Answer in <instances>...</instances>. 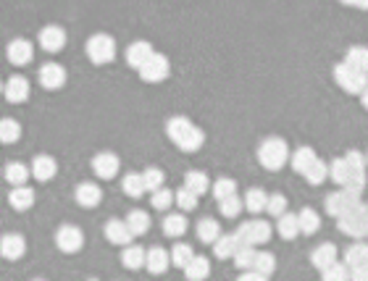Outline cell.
Instances as JSON below:
<instances>
[{"mask_svg":"<svg viewBox=\"0 0 368 281\" xmlns=\"http://www.w3.org/2000/svg\"><path fill=\"white\" fill-rule=\"evenodd\" d=\"M8 203L13 210H29V208L35 205V189H29L27 184H18L8 195Z\"/></svg>","mask_w":368,"mask_h":281,"instance_id":"20","label":"cell"},{"mask_svg":"<svg viewBox=\"0 0 368 281\" xmlns=\"http://www.w3.org/2000/svg\"><path fill=\"white\" fill-rule=\"evenodd\" d=\"M258 160H260V166L266 171H279L287 160H289V148H287V142L279 140V137L266 140L260 148H258Z\"/></svg>","mask_w":368,"mask_h":281,"instance_id":"2","label":"cell"},{"mask_svg":"<svg viewBox=\"0 0 368 281\" xmlns=\"http://www.w3.org/2000/svg\"><path fill=\"white\" fill-rule=\"evenodd\" d=\"M213 253H216V258H221V261H231L234 258V253H237V237H221L213 242Z\"/></svg>","mask_w":368,"mask_h":281,"instance_id":"29","label":"cell"},{"mask_svg":"<svg viewBox=\"0 0 368 281\" xmlns=\"http://www.w3.org/2000/svg\"><path fill=\"white\" fill-rule=\"evenodd\" d=\"M253 271H258L260 276H268V273H274L276 268V258L271 253H255L253 258V265H250Z\"/></svg>","mask_w":368,"mask_h":281,"instance_id":"40","label":"cell"},{"mask_svg":"<svg viewBox=\"0 0 368 281\" xmlns=\"http://www.w3.org/2000/svg\"><path fill=\"white\" fill-rule=\"evenodd\" d=\"M37 82L45 90H61L66 85V68L61 64H45L37 71Z\"/></svg>","mask_w":368,"mask_h":281,"instance_id":"11","label":"cell"},{"mask_svg":"<svg viewBox=\"0 0 368 281\" xmlns=\"http://www.w3.org/2000/svg\"><path fill=\"white\" fill-rule=\"evenodd\" d=\"M276 232H279V237L282 239H294V237L300 234V224H297V216H292V213H282L279 216V224H276Z\"/></svg>","mask_w":368,"mask_h":281,"instance_id":"28","label":"cell"},{"mask_svg":"<svg viewBox=\"0 0 368 281\" xmlns=\"http://www.w3.org/2000/svg\"><path fill=\"white\" fill-rule=\"evenodd\" d=\"M174 203L182 208V210H195V208H197V195L190 192L187 187H182L179 192H174Z\"/></svg>","mask_w":368,"mask_h":281,"instance_id":"47","label":"cell"},{"mask_svg":"<svg viewBox=\"0 0 368 281\" xmlns=\"http://www.w3.org/2000/svg\"><path fill=\"white\" fill-rule=\"evenodd\" d=\"M221 234V226L219 221H213V218H202L200 224H197V239H200L202 244H211L216 242Z\"/></svg>","mask_w":368,"mask_h":281,"instance_id":"31","label":"cell"},{"mask_svg":"<svg viewBox=\"0 0 368 281\" xmlns=\"http://www.w3.org/2000/svg\"><path fill=\"white\" fill-rule=\"evenodd\" d=\"M303 177H305V181H308V184H321L323 179L329 177V169H326V163H323L321 158H316L311 166L303 171Z\"/></svg>","mask_w":368,"mask_h":281,"instance_id":"38","label":"cell"},{"mask_svg":"<svg viewBox=\"0 0 368 281\" xmlns=\"http://www.w3.org/2000/svg\"><path fill=\"white\" fill-rule=\"evenodd\" d=\"M121 263H124L127 268H132V271H137V268L145 265V250L137 247V244H132V247H127V250L121 253Z\"/></svg>","mask_w":368,"mask_h":281,"instance_id":"35","label":"cell"},{"mask_svg":"<svg viewBox=\"0 0 368 281\" xmlns=\"http://www.w3.org/2000/svg\"><path fill=\"white\" fill-rule=\"evenodd\" d=\"M334 79H337V85L350 95L363 92V87L368 85V74H363V71H358V68H352V66L345 64V61L334 68Z\"/></svg>","mask_w":368,"mask_h":281,"instance_id":"7","label":"cell"},{"mask_svg":"<svg viewBox=\"0 0 368 281\" xmlns=\"http://www.w3.org/2000/svg\"><path fill=\"white\" fill-rule=\"evenodd\" d=\"M29 171H32V177H35L37 181H50V179L55 177V171H58V163H55L50 155H37V158L32 160Z\"/></svg>","mask_w":368,"mask_h":281,"instance_id":"18","label":"cell"},{"mask_svg":"<svg viewBox=\"0 0 368 281\" xmlns=\"http://www.w3.org/2000/svg\"><path fill=\"white\" fill-rule=\"evenodd\" d=\"M145 268L150 273H156V276L168 271V253H166L163 247H153L150 253H145Z\"/></svg>","mask_w":368,"mask_h":281,"instance_id":"21","label":"cell"},{"mask_svg":"<svg viewBox=\"0 0 368 281\" xmlns=\"http://www.w3.org/2000/svg\"><path fill=\"white\" fill-rule=\"evenodd\" d=\"M345 64H350L352 68H358V71H363V74H368V47H363V45L350 47Z\"/></svg>","mask_w":368,"mask_h":281,"instance_id":"33","label":"cell"},{"mask_svg":"<svg viewBox=\"0 0 368 281\" xmlns=\"http://www.w3.org/2000/svg\"><path fill=\"white\" fill-rule=\"evenodd\" d=\"M139 71V79L142 82H147V85H158V82H163L166 76L171 74V64H168V58L161 56V53H150V58H147L145 64L137 68Z\"/></svg>","mask_w":368,"mask_h":281,"instance_id":"6","label":"cell"},{"mask_svg":"<svg viewBox=\"0 0 368 281\" xmlns=\"http://www.w3.org/2000/svg\"><path fill=\"white\" fill-rule=\"evenodd\" d=\"M142 181H145V192H153V189L163 187V171L161 169H145L142 171Z\"/></svg>","mask_w":368,"mask_h":281,"instance_id":"45","label":"cell"},{"mask_svg":"<svg viewBox=\"0 0 368 281\" xmlns=\"http://www.w3.org/2000/svg\"><path fill=\"white\" fill-rule=\"evenodd\" d=\"M211 273V263H208V258H190V263L184 265V276L190 281H202L205 276Z\"/></svg>","mask_w":368,"mask_h":281,"instance_id":"23","label":"cell"},{"mask_svg":"<svg viewBox=\"0 0 368 281\" xmlns=\"http://www.w3.org/2000/svg\"><path fill=\"white\" fill-rule=\"evenodd\" d=\"M192 247L190 244H184V242H176L174 244V250H171V263H174L176 268H184L187 263H190V258H192Z\"/></svg>","mask_w":368,"mask_h":281,"instance_id":"42","label":"cell"},{"mask_svg":"<svg viewBox=\"0 0 368 281\" xmlns=\"http://www.w3.org/2000/svg\"><path fill=\"white\" fill-rule=\"evenodd\" d=\"M121 189L127 192V197L139 200V197L145 195V181H142V174H137V171H129L127 177H124V181H121Z\"/></svg>","mask_w":368,"mask_h":281,"instance_id":"25","label":"cell"},{"mask_svg":"<svg viewBox=\"0 0 368 281\" xmlns=\"http://www.w3.org/2000/svg\"><path fill=\"white\" fill-rule=\"evenodd\" d=\"M360 97H363V105H366V108H368V85L363 87V92H360Z\"/></svg>","mask_w":368,"mask_h":281,"instance_id":"53","label":"cell"},{"mask_svg":"<svg viewBox=\"0 0 368 281\" xmlns=\"http://www.w3.org/2000/svg\"><path fill=\"white\" fill-rule=\"evenodd\" d=\"M311 263L316 265V268H318V271L329 268L331 263H337V247H334V244H321L318 250H313Z\"/></svg>","mask_w":368,"mask_h":281,"instance_id":"24","label":"cell"},{"mask_svg":"<svg viewBox=\"0 0 368 281\" xmlns=\"http://www.w3.org/2000/svg\"><path fill=\"white\" fill-rule=\"evenodd\" d=\"M237 239L245 244H266L268 239H271V226L266 224V221H260V218H255V221H248V224H242L237 229Z\"/></svg>","mask_w":368,"mask_h":281,"instance_id":"8","label":"cell"},{"mask_svg":"<svg viewBox=\"0 0 368 281\" xmlns=\"http://www.w3.org/2000/svg\"><path fill=\"white\" fill-rule=\"evenodd\" d=\"M6 56H8L11 64L21 68V66L32 64V58H35V47H32L29 40L16 37V40H11L8 42V47H6Z\"/></svg>","mask_w":368,"mask_h":281,"instance_id":"12","label":"cell"},{"mask_svg":"<svg viewBox=\"0 0 368 281\" xmlns=\"http://www.w3.org/2000/svg\"><path fill=\"white\" fill-rule=\"evenodd\" d=\"M0 95H3V82H0Z\"/></svg>","mask_w":368,"mask_h":281,"instance_id":"54","label":"cell"},{"mask_svg":"<svg viewBox=\"0 0 368 281\" xmlns=\"http://www.w3.org/2000/svg\"><path fill=\"white\" fill-rule=\"evenodd\" d=\"M105 239H108L110 244H124L127 247L129 242H132V232H129L127 221H119V218H113V221H108L105 224Z\"/></svg>","mask_w":368,"mask_h":281,"instance_id":"19","label":"cell"},{"mask_svg":"<svg viewBox=\"0 0 368 281\" xmlns=\"http://www.w3.org/2000/svg\"><path fill=\"white\" fill-rule=\"evenodd\" d=\"M21 137V126L13 119H0V145H13Z\"/></svg>","mask_w":368,"mask_h":281,"instance_id":"34","label":"cell"},{"mask_svg":"<svg viewBox=\"0 0 368 281\" xmlns=\"http://www.w3.org/2000/svg\"><path fill=\"white\" fill-rule=\"evenodd\" d=\"M329 177L337 181V184H345V158H340V160H334L331 163V169H329Z\"/></svg>","mask_w":368,"mask_h":281,"instance_id":"50","label":"cell"},{"mask_svg":"<svg viewBox=\"0 0 368 281\" xmlns=\"http://www.w3.org/2000/svg\"><path fill=\"white\" fill-rule=\"evenodd\" d=\"M350 279L368 281V265H355V268H350Z\"/></svg>","mask_w":368,"mask_h":281,"instance_id":"51","label":"cell"},{"mask_svg":"<svg viewBox=\"0 0 368 281\" xmlns=\"http://www.w3.org/2000/svg\"><path fill=\"white\" fill-rule=\"evenodd\" d=\"M323 281H345L350 276V271L345 268V265H340V263H331L329 268H323Z\"/></svg>","mask_w":368,"mask_h":281,"instance_id":"49","label":"cell"},{"mask_svg":"<svg viewBox=\"0 0 368 281\" xmlns=\"http://www.w3.org/2000/svg\"><path fill=\"white\" fill-rule=\"evenodd\" d=\"M184 187L200 197V195H205V192H208L211 181H208V177H205L202 171H187V174H184Z\"/></svg>","mask_w":368,"mask_h":281,"instance_id":"26","label":"cell"},{"mask_svg":"<svg viewBox=\"0 0 368 281\" xmlns=\"http://www.w3.org/2000/svg\"><path fill=\"white\" fill-rule=\"evenodd\" d=\"M297 224H300V234H316L321 229V218H318L316 210L305 208V210L297 213Z\"/></svg>","mask_w":368,"mask_h":281,"instance_id":"27","label":"cell"},{"mask_svg":"<svg viewBox=\"0 0 368 281\" xmlns=\"http://www.w3.org/2000/svg\"><path fill=\"white\" fill-rule=\"evenodd\" d=\"M166 134H168V140L184 153L200 150L202 142H205V134H202L200 126H195V124L190 121V119H184V116H174L171 121L166 124Z\"/></svg>","mask_w":368,"mask_h":281,"instance_id":"1","label":"cell"},{"mask_svg":"<svg viewBox=\"0 0 368 281\" xmlns=\"http://www.w3.org/2000/svg\"><path fill=\"white\" fill-rule=\"evenodd\" d=\"M3 95L13 105L24 103V100H29V82L21 74H13L8 82H3Z\"/></svg>","mask_w":368,"mask_h":281,"instance_id":"15","label":"cell"},{"mask_svg":"<svg viewBox=\"0 0 368 281\" xmlns=\"http://www.w3.org/2000/svg\"><path fill=\"white\" fill-rule=\"evenodd\" d=\"M150 203H153V208H156V210H166V208L174 203V192H171V189H166V187L153 189V197H150Z\"/></svg>","mask_w":368,"mask_h":281,"instance_id":"44","label":"cell"},{"mask_svg":"<svg viewBox=\"0 0 368 281\" xmlns=\"http://www.w3.org/2000/svg\"><path fill=\"white\" fill-rule=\"evenodd\" d=\"M37 40H40L42 50H47V53H58V50H64L66 47V32H64V27H58V24H47V27H42Z\"/></svg>","mask_w":368,"mask_h":281,"instance_id":"13","label":"cell"},{"mask_svg":"<svg viewBox=\"0 0 368 281\" xmlns=\"http://www.w3.org/2000/svg\"><path fill=\"white\" fill-rule=\"evenodd\" d=\"M84 244V234L71 224H64L58 232H55V247L61 253H79Z\"/></svg>","mask_w":368,"mask_h":281,"instance_id":"10","label":"cell"},{"mask_svg":"<svg viewBox=\"0 0 368 281\" xmlns=\"http://www.w3.org/2000/svg\"><path fill=\"white\" fill-rule=\"evenodd\" d=\"M345 265H347V268L368 265V244H363V242L352 244V247L347 250V255H345Z\"/></svg>","mask_w":368,"mask_h":281,"instance_id":"36","label":"cell"},{"mask_svg":"<svg viewBox=\"0 0 368 281\" xmlns=\"http://www.w3.org/2000/svg\"><path fill=\"white\" fill-rule=\"evenodd\" d=\"M127 226L129 232H132V237H142L150 229V216H147L145 210H132L127 216Z\"/></svg>","mask_w":368,"mask_h":281,"instance_id":"30","label":"cell"},{"mask_svg":"<svg viewBox=\"0 0 368 281\" xmlns=\"http://www.w3.org/2000/svg\"><path fill=\"white\" fill-rule=\"evenodd\" d=\"M87 56H90L92 64L105 66L116 58V40L105 35V32H98L87 40Z\"/></svg>","mask_w":368,"mask_h":281,"instance_id":"4","label":"cell"},{"mask_svg":"<svg viewBox=\"0 0 368 281\" xmlns=\"http://www.w3.org/2000/svg\"><path fill=\"white\" fill-rule=\"evenodd\" d=\"M358 200H360V192L342 187L340 192H331V195L326 197V210H329V216L340 218L342 213H345V210H350V208L355 205Z\"/></svg>","mask_w":368,"mask_h":281,"instance_id":"9","label":"cell"},{"mask_svg":"<svg viewBox=\"0 0 368 281\" xmlns=\"http://www.w3.org/2000/svg\"><path fill=\"white\" fill-rule=\"evenodd\" d=\"M287 210V197L284 195H268V200H266V213H271L274 218H279L282 213Z\"/></svg>","mask_w":368,"mask_h":281,"instance_id":"48","label":"cell"},{"mask_svg":"<svg viewBox=\"0 0 368 281\" xmlns=\"http://www.w3.org/2000/svg\"><path fill=\"white\" fill-rule=\"evenodd\" d=\"M266 200L268 195L263 189H250L248 195H245V208H248L250 213H263L266 210Z\"/></svg>","mask_w":368,"mask_h":281,"instance_id":"39","label":"cell"},{"mask_svg":"<svg viewBox=\"0 0 368 281\" xmlns=\"http://www.w3.org/2000/svg\"><path fill=\"white\" fill-rule=\"evenodd\" d=\"M74 197H76V205L82 208H95L100 205V187L98 184H92V181H82L79 187H76V192H74Z\"/></svg>","mask_w":368,"mask_h":281,"instance_id":"17","label":"cell"},{"mask_svg":"<svg viewBox=\"0 0 368 281\" xmlns=\"http://www.w3.org/2000/svg\"><path fill=\"white\" fill-rule=\"evenodd\" d=\"M24 253H27V242L21 234H6L0 239V255L6 261H21Z\"/></svg>","mask_w":368,"mask_h":281,"instance_id":"16","label":"cell"},{"mask_svg":"<svg viewBox=\"0 0 368 281\" xmlns=\"http://www.w3.org/2000/svg\"><path fill=\"white\" fill-rule=\"evenodd\" d=\"M316 158H318V155H316L311 148H300V150H294V155H292V169L303 174V171L308 169Z\"/></svg>","mask_w":368,"mask_h":281,"instance_id":"41","label":"cell"},{"mask_svg":"<svg viewBox=\"0 0 368 281\" xmlns=\"http://www.w3.org/2000/svg\"><path fill=\"white\" fill-rule=\"evenodd\" d=\"M342 187L363 192L366 189V158L360 153H347L345 155V184Z\"/></svg>","mask_w":368,"mask_h":281,"instance_id":"5","label":"cell"},{"mask_svg":"<svg viewBox=\"0 0 368 281\" xmlns=\"http://www.w3.org/2000/svg\"><path fill=\"white\" fill-rule=\"evenodd\" d=\"M342 3H347V6H352V8L368 11V0H342Z\"/></svg>","mask_w":368,"mask_h":281,"instance_id":"52","label":"cell"},{"mask_svg":"<svg viewBox=\"0 0 368 281\" xmlns=\"http://www.w3.org/2000/svg\"><path fill=\"white\" fill-rule=\"evenodd\" d=\"M184 232H187V218L182 216V213H168V216L163 218V234L166 237H182Z\"/></svg>","mask_w":368,"mask_h":281,"instance_id":"32","label":"cell"},{"mask_svg":"<svg viewBox=\"0 0 368 281\" xmlns=\"http://www.w3.org/2000/svg\"><path fill=\"white\" fill-rule=\"evenodd\" d=\"M340 229L350 237H368V208L363 203H355V205L345 210L340 218Z\"/></svg>","mask_w":368,"mask_h":281,"instance_id":"3","label":"cell"},{"mask_svg":"<svg viewBox=\"0 0 368 281\" xmlns=\"http://www.w3.org/2000/svg\"><path fill=\"white\" fill-rule=\"evenodd\" d=\"M32 177V171H29V166H24V163H8L6 166V179H8L13 187H18V184H27V179Z\"/></svg>","mask_w":368,"mask_h":281,"instance_id":"37","label":"cell"},{"mask_svg":"<svg viewBox=\"0 0 368 281\" xmlns=\"http://www.w3.org/2000/svg\"><path fill=\"white\" fill-rule=\"evenodd\" d=\"M119 169H121V163L113 153H98V155L92 158V171H95L98 179H105V181H108V179H113L119 174Z\"/></svg>","mask_w":368,"mask_h":281,"instance_id":"14","label":"cell"},{"mask_svg":"<svg viewBox=\"0 0 368 281\" xmlns=\"http://www.w3.org/2000/svg\"><path fill=\"white\" fill-rule=\"evenodd\" d=\"M366 166H368V155H366Z\"/></svg>","mask_w":368,"mask_h":281,"instance_id":"55","label":"cell"},{"mask_svg":"<svg viewBox=\"0 0 368 281\" xmlns=\"http://www.w3.org/2000/svg\"><path fill=\"white\" fill-rule=\"evenodd\" d=\"M229 195H237V181L234 179H219L216 184H213V197L216 200H224V197Z\"/></svg>","mask_w":368,"mask_h":281,"instance_id":"46","label":"cell"},{"mask_svg":"<svg viewBox=\"0 0 368 281\" xmlns=\"http://www.w3.org/2000/svg\"><path fill=\"white\" fill-rule=\"evenodd\" d=\"M219 205H221V216L224 218H237L239 210H242V200H239L237 195H229V197H224V200H219Z\"/></svg>","mask_w":368,"mask_h":281,"instance_id":"43","label":"cell"},{"mask_svg":"<svg viewBox=\"0 0 368 281\" xmlns=\"http://www.w3.org/2000/svg\"><path fill=\"white\" fill-rule=\"evenodd\" d=\"M150 53H153V45H150V42H132V45L127 47V64L132 66V68H139V66L150 58Z\"/></svg>","mask_w":368,"mask_h":281,"instance_id":"22","label":"cell"}]
</instances>
